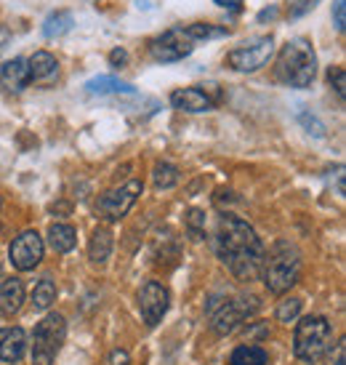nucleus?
<instances>
[{
  "mask_svg": "<svg viewBox=\"0 0 346 365\" xmlns=\"http://www.w3.org/2000/svg\"><path fill=\"white\" fill-rule=\"evenodd\" d=\"M187 32L192 35L194 41H211V38H224V35H229L226 27H216V24H205V21L187 24Z\"/></svg>",
  "mask_w": 346,
  "mask_h": 365,
  "instance_id": "24",
  "label": "nucleus"
},
{
  "mask_svg": "<svg viewBox=\"0 0 346 365\" xmlns=\"http://www.w3.org/2000/svg\"><path fill=\"white\" fill-rule=\"evenodd\" d=\"M136 304H139V312H142L144 323L150 325V328H154V325L165 317L168 307H171V294H168V288H165L163 283L150 280V283H144L142 288H139Z\"/></svg>",
  "mask_w": 346,
  "mask_h": 365,
  "instance_id": "9",
  "label": "nucleus"
},
{
  "mask_svg": "<svg viewBox=\"0 0 346 365\" xmlns=\"http://www.w3.org/2000/svg\"><path fill=\"white\" fill-rule=\"evenodd\" d=\"M85 91L88 93H99V96H136V88L131 83H122L117 78H110V75H99L93 81L85 83Z\"/></svg>",
  "mask_w": 346,
  "mask_h": 365,
  "instance_id": "16",
  "label": "nucleus"
},
{
  "mask_svg": "<svg viewBox=\"0 0 346 365\" xmlns=\"http://www.w3.org/2000/svg\"><path fill=\"white\" fill-rule=\"evenodd\" d=\"M112 232H110V227H96L91 235V243H88V256H91L93 264H104L112 254Z\"/></svg>",
  "mask_w": 346,
  "mask_h": 365,
  "instance_id": "18",
  "label": "nucleus"
},
{
  "mask_svg": "<svg viewBox=\"0 0 346 365\" xmlns=\"http://www.w3.org/2000/svg\"><path fill=\"white\" fill-rule=\"evenodd\" d=\"M327 81H330V86L336 88V93L344 99V91H346V72L344 67H330L327 70Z\"/></svg>",
  "mask_w": 346,
  "mask_h": 365,
  "instance_id": "28",
  "label": "nucleus"
},
{
  "mask_svg": "<svg viewBox=\"0 0 346 365\" xmlns=\"http://www.w3.org/2000/svg\"><path fill=\"white\" fill-rule=\"evenodd\" d=\"M27 349V336L21 328H0V360L3 363H19Z\"/></svg>",
  "mask_w": 346,
  "mask_h": 365,
  "instance_id": "14",
  "label": "nucleus"
},
{
  "mask_svg": "<svg viewBox=\"0 0 346 365\" xmlns=\"http://www.w3.org/2000/svg\"><path fill=\"white\" fill-rule=\"evenodd\" d=\"M194 38L187 32V27H171L163 35H157L154 41H150V53L154 61H182L194 51Z\"/></svg>",
  "mask_w": 346,
  "mask_h": 365,
  "instance_id": "7",
  "label": "nucleus"
},
{
  "mask_svg": "<svg viewBox=\"0 0 346 365\" xmlns=\"http://www.w3.org/2000/svg\"><path fill=\"white\" fill-rule=\"evenodd\" d=\"M72 19L70 11H56V14H48V19L43 21V35L46 38H61V35H67L72 30Z\"/></svg>",
  "mask_w": 346,
  "mask_h": 365,
  "instance_id": "21",
  "label": "nucleus"
},
{
  "mask_svg": "<svg viewBox=\"0 0 346 365\" xmlns=\"http://www.w3.org/2000/svg\"><path fill=\"white\" fill-rule=\"evenodd\" d=\"M333 24L338 32H344L346 27V0H336L333 3Z\"/></svg>",
  "mask_w": 346,
  "mask_h": 365,
  "instance_id": "29",
  "label": "nucleus"
},
{
  "mask_svg": "<svg viewBox=\"0 0 346 365\" xmlns=\"http://www.w3.org/2000/svg\"><path fill=\"white\" fill-rule=\"evenodd\" d=\"M216 6H221L226 11H240L243 9V0H214Z\"/></svg>",
  "mask_w": 346,
  "mask_h": 365,
  "instance_id": "33",
  "label": "nucleus"
},
{
  "mask_svg": "<svg viewBox=\"0 0 346 365\" xmlns=\"http://www.w3.org/2000/svg\"><path fill=\"white\" fill-rule=\"evenodd\" d=\"M43 254H46V245H43V237L35 230H27L21 232L19 237H14V243L9 248V259L11 267L19 269V272H30L38 264L43 262Z\"/></svg>",
  "mask_w": 346,
  "mask_h": 365,
  "instance_id": "10",
  "label": "nucleus"
},
{
  "mask_svg": "<svg viewBox=\"0 0 346 365\" xmlns=\"http://www.w3.org/2000/svg\"><path fill=\"white\" fill-rule=\"evenodd\" d=\"M78 243V232L72 224H51L48 227V245H51L56 254H70Z\"/></svg>",
  "mask_w": 346,
  "mask_h": 365,
  "instance_id": "19",
  "label": "nucleus"
},
{
  "mask_svg": "<svg viewBox=\"0 0 346 365\" xmlns=\"http://www.w3.org/2000/svg\"><path fill=\"white\" fill-rule=\"evenodd\" d=\"M261 277L264 285L269 288V294H285L290 291L298 277H301V256L293 245L280 240L272 245V251L264 254V264H261Z\"/></svg>",
  "mask_w": 346,
  "mask_h": 365,
  "instance_id": "3",
  "label": "nucleus"
},
{
  "mask_svg": "<svg viewBox=\"0 0 346 365\" xmlns=\"http://www.w3.org/2000/svg\"><path fill=\"white\" fill-rule=\"evenodd\" d=\"M104 365H131V355H128L125 349H115V352H110V357H107Z\"/></svg>",
  "mask_w": 346,
  "mask_h": 365,
  "instance_id": "31",
  "label": "nucleus"
},
{
  "mask_svg": "<svg viewBox=\"0 0 346 365\" xmlns=\"http://www.w3.org/2000/svg\"><path fill=\"white\" fill-rule=\"evenodd\" d=\"M258 309V299H237V302H224L216 312H211V328L214 334L226 336L232 334L237 325L243 323L245 317Z\"/></svg>",
  "mask_w": 346,
  "mask_h": 365,
  "instance_id": "12",
  "label": "nucleus"
},
{
  "mask_svg": "<svg viewBox=\"0 0 346 365\" xmlns=\"http://www.w3.org/2000/svg\"><path fill=\"white\" fill-rule=\"evenodd\" d=\"M56 294H59V291H56V283H53L51 277H43L41 283L35 285V291H32V307L41 309V312L48 309V307L56 302Z\"/></svg>",
  "mask_w": 346,
  "mask_h": 365,
  "instance_id": "22",
  "label": "nucleus"
},
{
  "mask_svg": "<svg viewBox=\"0 0 346 365\" xmlns=\"http://www.w3.org/2000/svg\"><path fill=\"white\" fill-rule=\"evenodd\" d=\"M64 336H67V320L59 312L46 314L32 334V365H51L64 344Z\"/></svg>",
  "mask_w": 346,
  "mask_h": 365,
  "instance_id": "5",
  "label": "nucleus"
},
{
  "mask_svg": "<svg viewBox=\"0 0 346 365\" xmlns=\"http://www.w3.org/2000/svg\"><path fill=\"white\" fill-rule=\"evenodd\" d=\"M330 341H333V328L325 317H304L295 325L293 352L304 363H317L327 352Z\"/></svg>",
  "mask_w": 346,
  "mask_h": 365,
  "instance_id": "4",
  "label": "nucleus"
},
{
  "mask_svg": "<svg viewBox=\"0 0 346 365\" xmlns=\"http://www.w3.org/2000/svg\"><path fill=\"white\" fill-rule=\"evenodd\" d=\"M320 0H285V9H288V16L290 19H301V16H306L309 11L315 9Z\"/></svg>",
  "mask_w": 346,
  "mask_h": 365,
  "instance_id": "27",
  "label": "nucleus"
},
{
  "mask_svg": "<svg viewBox=\"0 0 346 365\" xmlns=\"http://www.w3.org/2000/svg\"><path fill=\"white\" fill-rule=\"evenodd\" d=\"M266 363H269V355L256 344L237 346L232 352V357H229V365H266Z\"/></svg>",
  "mask_w": 346,
  "mask_h": 365,
  "instance_id": "20",
  "label": "nucleus"
},
{
  "mask_svg": "<svg viewBox=\"0 0 346 365\" xmlns=\"http://www.w3.org/2000/svg\"><path fill=\"white\" fill-rule=\"evenodd\" d=\"M152 179H154V187L157 190H171V187H176L179 184V168L176 165H171V163H157L152 171Z\"/></svg>",
  "mask_w": 346,
  "mask_h": 365,
  "instance_id": "23",
  "label": "nucleus"
},
{
  "mask_svg": "<svg viewBox=\"0 0 346 365\" xmlns=\"http://www.w3.org/2000/svg\"><path fill=\"white\" fill-rule=\"evenodd\" d=\"M24 304V283L19 277H9L0 285V312L6 317H14Z\"/></svg>",
  "mask_w": 346,
  "mask_h": 365,
  "instance_id": "15",
  "label": "nucleus"
},
{
  "mask_svg": "<svg viewBox=\"0 0 346 365\" xmlns=\"http://www.w3.org/2000/svg\"><path fill=\"white\" fill-rule=\"evenodd\" d=\"M27 67H30L32 81H51V78H56V72H59V61L48 51H35L27 59Z\"/></svg>",
  "mask_w": 346,
  "mask_h": 365,
  "instance_id": "17",
  "label": "nucleus"
},
{
  "mask_svg": "<svg viewBox=\"0 0 346 365\" xmlns=\"http://www.w3.org/2000/svg\"><path fill=\"white\" fill-rule=\"evenodd\" d=\"M142 190H144V184L139 182V179H131V182L115 187V190H110L107 195H102V200L96 205V213L102 216L104 222H120L122 216L136 205Z\"/></svg>",
  "mask_w": 346,
  "mask_h": 365,
  "instance_id": "8",
  "label": "nucleus"
},
{
  "mask_svg": "<svg viewBox=\"0 0 346 365\" xmlns=\"http://www.w3.org/2000/svg\"><path fill=\"white\" fill-rule=\"evenodd\" d=\"M214 248L219 259L226 264V269L237 277V280H256L261 274V264H264V243L258 240L256 230L240 216L224 213L219 216L214 235Z\"/></svg>",
  "mask_w": 346,
  "mask_h": 365,
  "instance_id": "1",
  "label": "nucleus"
},
{
  "mask_svg": "<svg viewBox=\"0 0 346 365\" xmlns=\"http://www.w3.org/2000/svg\"><path fill=\"white\" fill-rule=\"evenodd\" d=\"M275 75L290 88H309L317 75V53L309 38H293L280 48Z\"/></svg>",
  "mask_w": 346,
  "mask_h": 365,
  "instance_id": "2",
  "label": "nucleus"
},
{
  "mask_svg": "<svg viewBox=\"0 0 346 365\" xmlns=\"http://www.w3.org/2000/svg\"><path fill=\"white\" fill-rule=\"evenodd\" d=\"M11 41V32L6 30V27H3V24H0V51H3V48H6V43Z\"/></svg>",
  "mask_w": 346,
  "mask_h": 365,
  "instance_id": "34",
  "label": "nucleus"
},
{
  "mask_svg": "<svg viewBox=\"0 0 346 365\" xmlns=\"http://www.w3.org/2000/svg\"><path fill=\"white\" fill-rule=\"evenodd\" d=\"M32 83V75H30V67H27V59H16L6 61L3 67H0V88L9 93H19L24 91L27 86Z\"/></svg>",
  "mask_w": 346,
  "mask_h": 365,
  "instance_id": "13",
  "label": "nucleus"
},
{
  "mask_svg": "<svg viewBox=\"0 0 346 365\" xmlns=\"http://www.w3.org/2000/svg\"><path fill=\"white\" fill-rule=\"evenodd\" d=\"M110 64H112V67H125V64H128V53L122 51V48H115V51L110 53Z\"/></svg>",
  "mask_w": 346,
  "mask_h": 365,
  "instance_id": "32",
  "label": "nucleus"
},
{
  "mask_svg": "<svg viewBox=\"0 0 346 365\" xmlns=\"http://www.w3.org/2000/svg\"><path fill=\"white\" fill-rule=\"evenodd\" d=\"M275 314L280 323H293L295 317L301 314V299H285V302H280Z\"/></svg>",
  "mask_w": 346,
  "mask_h": 365,
  "instance_id": "25",
  "label": "nucleus"
},
{
  "mask_svg": "<svg viewBox=\"0 0 346 365\" xmlns=\"http://www.w3.org/2000/svg\"><path fill=\"white\" fill-rule=\"evenodd\" d=\"M187 230L192 235V240H200L205 235V213L200 208H192L187 213Z\"/></svg>",
  "mask_w": 346,
  "mask_h": 365,
  "instance_id": "26",
  "label": "nucleus"
},
{
  "mask_svg": "<svg viewBox=\"0 0 346 365\" xmlns=\"http://www.w3.org/2000/svg\"><path fill=\"white\" fill-rule=\"evenodd\" d=\"M275 53V38L272 35H258L253 41L243 43L240 48H232L226 53L224 64L234 72H258Z\"/></svg>",
  "mask_w": 346,
  "mask_h": 365,
  "instance_id": "6",
  "label": "nucleus"
},
{
  "mask_svg": "<svg viewBox=\"0 0 346 365\" xmlns=\"http://www.w3.org/2000/svg\"><path fill=\"white\" fill-rule=\"evenodd\" d=\"M325 363L327 365H346V341L344 339L336 344V352H330V355H327Z\"/></svg>",
  "mask_w": 346,
  "mask_h": 365,
  "instance_id": "30",
  "label": "nucleus"
},
{
  "mask_svg": "<svg viewBox=\"0 0 346 365\" xmlns=\"http://www.w3.org/2000/svg\"><path fill=\"white\" fill-rule=\"evenodd\" d=\"M221 102L219 86H189V88H176L171 93L173 110L182 112H208Z\"/></svg>",
  "mask_w": 346,
  "mask_h": 365,
  "instance_id": "11",
  "label": "nucleus"
}]
</instances>
